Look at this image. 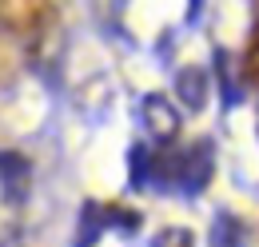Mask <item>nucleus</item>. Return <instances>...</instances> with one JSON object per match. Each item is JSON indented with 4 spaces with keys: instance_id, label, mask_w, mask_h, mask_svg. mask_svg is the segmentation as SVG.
<instances>
[{
    "instance_id": "1",
    "label": "nucleus",
    "mask_w": 259,
    "mask_h": 247,
    "mask_svg": "<svg viewBox=\"0 0 259 247\" xmlns=\"http://www.w3.org/2000/svg\"><path fill=\"white\" fill-rule=\"evenodd\" d=\"M211 168H215V159H211V140H199L195 148H188L184 155H176L171 163L163 159L160 163V184H176V191H184V195H199L207 180H211Z\"/></svg>"
},
{
    "instance_id": "2",
    "label": "nucleus",
    "mask_w": 259,
    "mask_h": 247,
    "mask_svg": "<svg viewBox=\"0 0 259 247\" xmlns=\"http://www.w3.org/2000/svg\"><path fill=\"white\" fill-rule=\"evenodd\" d=\"M140 124H144V132L152 136V144H167V140H176V132H180V112L171 108L167 96L152 92V96L140 100Z\"/></svg>"
},
{
    "instance_id": "3",
    "label": "nucleus",
    "mask_w": 259,
    "mask_h": 247,
    "mask_svg": "<svg viewBox=\"0 0 259 247\" xmlns=\"http://www.w3.org/2000/svg\"><path fill=\"white\" fill-rule=\"evenodd\" d=\"M176 100L184 104V112H203V104H207V72L203 68L176 72Z\"/></svg>"
},
{
    "instance_id": "4",
    "label": "nucleus",
    "mask_w": 259,
    "mask_h": 247,
    "mask_svg": "<svg viewBox=\"0 0 259 247\" xmlns=\"http://www.w3.org/2000/svg\"><path fill=\"white\" fill-rule=\"evenodd\" d=\"M247 223L231 212H220L211 223V247H247Z\"/></svg>"
},
{
    "instance_id": "5",
    "label": "nucleus",
    "mask_w": 259,
    "mask_h": 247,
    "mask_svg": "<svg viewBox=\"0 0 259 247\" xmlns=\"http://www.w3.org/2000/svg\"><path fill=\"white\" fill-rule=\"evenodd\" d=\"M108 223H112V216H104L100 203H84V212H80V227H76V247H96Z\"/></svg>"
},
{
    "instance_id": "6",
    "label": "nucleus",
    "mask_w": 259,
    "mask_h": 247,
    "mask_svg": "<svg viewBox=\"0 0 259 247\" xmlns=\"http://www.w3.org/2000/svg\"><path fill=\"white\" fill-rule=\"evenodd\" d=\"M24 180H28V159H20L16 152H4V195H8V203H20Z\"/></svg>"
},
{
    "instance_id": "7",
    "label": "nucleus",
    "mask_w": 259,
    "mask_h": 247,
    "mask_svg": "<svg viewBox=\"0 0 259 247\" xmlns=\"http://www.w3.org/2000/svg\"><path fill=\"white\" fill-rule=\"evenodd\" d=\"M215 76H220V96H224L227 108H235L243 96H239V88H235V76H231V56H227L224 48L215 52Z\"/></svg>"
},
{
    "instance_id": "8",
    "label": "nucleus",
    "mask_w": 259,
    "mask_h": 247,
    "mask_svg": "<svg viewBox=\"0 0 259 247\" xmlns=\"http://www.w3.org/2000/svg\"><path fill=\"white\" fill-rule=\"evenodd\" d=\"M192 231H184V227H163L152 235V247H192Z\"/></svg>"
},
{
    "instance_id": "9",
    "label": "nucleus",
    "mask_w": 259,
    "mask_h": 247,
    "mask_svg": "<svg viewBox=\"0 0 259 247\" xmlns=\"http://www.w3.org/2000/svg\"><path fill=\"white\" fill-rule=\"evenodd\" d=\"M199 12H203V0H188V24L199 20Z\"/></svg>"
}]
</instances>
